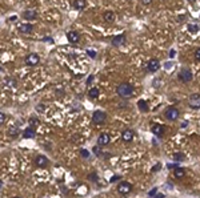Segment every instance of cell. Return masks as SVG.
<instances>
[{"label": "cell", "mask_w": 200, "mask_h": 198, "mask_svg": "<svg viewBox=\"0 0 200 198\" xmlns=\"http://www.w3.org/2000/svg\"><path fill=\"white\" fill-rule=\"evenodd\" d=\"M99 95H100V91H99V88H91V89L88 91V97H90V99H92V100L98 99V97H99Z\"/></svg>", "instance_id": "obj_21"}, {"label": "cell", "mask_w": 200, "mask_h": 198, "mask_svg": "<svg viewBox=\"0 0 200 198\" xmlns=\"http://www.w3.org/2000/svg\"><path fill=\"white\" fill-rule=\"evenodd\" d=\"M184 17H186V16H179V19H178V20H179V23H182L183 20H184Z\"/></svg>", "instance_id": "obj_44"}, {"label": "cell", "mask_w": 200, "mask_h": 198, "mask_svg": "<svg viewBox=\"0 0 200 198\" xmlns=\"http://www.w3.org/2000/svg\"><path fill=\"white\" fill-rule=\"evenodd\" d=\"M187 2H188V3H191V4H192V3H195V2H196V0H187Z\"/></svg>", "instance_id": "obj_47"}, {"label": "cell", "mask_w": 200, "mask_h": 198, "mask_svg": "<svg viewBox=\"0 0 200 198\" xmlns=\"http://www.w3.org/2000/svg\"><path fill=\"white\" fill-rule=\"evenodd\" d=\"M140 2H142L143 6H148V4L152 3V0H140Z\"/></svg>", "instance_id": "obj_36"}, {"label": "cell", "mask_w": 200, "mask_h": 198, "mask_svg": "<svg viewBox=\"0 0 200 198\" xmlns=\"http://www.w3.org/2000/svg\"><path fill=\"white\" fill-rule=\"evenodd\" d=\"M172 158H174L175 162H183V161L186 160V156H184L183 153H175Z\"/></svg>", "instance_id": "obj_24"}, {"label": "cell", "mask_w": 200, "mask_h": 198, "mask_svg": "<svg viewBox=\"0 0 200 198\" xmlns=\"http://www.w3.org/2000/svg\"><path fill=\"white\" fill-rule=\"evenodd\" d=\"M32 29H34V25L30 23H24L19 25V32L20 33H31Z\"/></svg>", "instance_id": "obj_14"}, {"label": "cell", "mask_w": 200, "mask_h": 198, "mask_svg": "<svg viewBox=\"0 0 200 198\" xmlns=\"http://www.w3.org/2000/svg\"><path fill=\"white\" fill-rule=\"evenodd\" d=\"M138 107H139V109H140V112H148L147 101H144V100H139V101H138Z\"/></svg>", "instance_id": "obj_23"}, {"label": "cell", "mask_w": 200, "mask_h": 198, "mask_svg": "<svg viewBox=\"0 0 200 198\" xmlns=\"http://www.w3.org/2000/svg\"><path fill=\"white\" fill-rule=\"evenodd\" d=\"M35 164L38 165V168H46L47 165H48V158H47V157H44V156L40 154V156L36 157Z\"/></svg>", "instance_id": "obj_15"}, {"label": "cell", "mask_w": 200, "mask_h": 198, "mask_svg": "<svg viewBox=\"0 0 200 198\" xmlns=\"http://www.w3.org/2000/svg\"><path fill=\"white\" fill-rule=\"evenodd\" d=\"M167 166H168V169H176V168L179 166V165H178V164H175V165H172V164H168Z\"/></svg>", "instance_id": "obj_37"}, {"label": "cell", "mask_w": 200, "mask_h": 198, "mask_svg": "<svg viewBox=\"0 0 200 198\" xmlns=\"http://www.w3.org/2000/svg\"><path fill=\"white\" fill-rule=\"evenodd\" d=\"M160 169H162V164H160V162H158V164H156L154 168H152V172H154V173H156V172H159Z\"/></svg>", "instance_id": "obj_32"}, {"label": "cell", "mask_w": 200, "mask_h": 198, "mask_svg": "<svg viewBox=\"0 0 200 198\" xmlns=\"http://www.w3.org/2000/svg\"><path fill=\"white\" fill-rule=\"evenodd\" d=\"M166 118L170 121H176L179 118V111L175 107H170L166 111Z\"/></svg>", "instance_id": "obj_6"}, {"label": "cell", "mask_w": 200, "mask_h": 198, "mask_svg": "<svg viewBox=\"0 0 200 198\" xmlns=\"http://www.w3.org/2000/svg\"><path fill=\"white\" fill-rule=\"evenodd\" d=\"M103 19L106 23H114L115 21V14L112 11H106L103 15Z\"/></svg>", "instance_id": "obj_17"}, {"label": "cell", "mask_w": 200, "mask_h": 198, "mask_svg": "<svg viewBox=\"0 0 200 198\" xmlns=\"http://www.w3.org/2000/svg\"><path fill=\"white\" fill-rule=\"evenodd\" d=\"M19 134V128L18 126H12L10 130H8V136H11V137H16Z\"/></svg>", "instance_id": "obj_25"}, {"label": "cell", "mask_w": 200, "mask_h": 198, "mask_svg": "<svg viewBox=\"0 0 200 198\" xmlns=\"http://www.w3.org/2000/svg\"><path fill=\"white\" fill-rule=\"evenodd\" d=\"M187 126H188V121H184L182 124V128H187Z\"/></svg>", "instance_id": "obj_41"}, {"label": "cell", "mask_w": 200, "mask_h": 198, "mask_svg": "<svg viewBox=\"0 0 200 198\" xmlns=\"http://www.w3.org/2000/svg\"><path fill=\"white\" fill-rule=\"evenodd\" d=\"M92 81H94V76H90V77H88V80H87V85H90Z\"/></svg>", "instance_id": "obj_38"}, {"label": "cell", "mask_w": 200, "mask_h": 198, "mask_svg": "<svg viewBox=\"0 0 200 198\" xmlns=\"http://www.w3.org/2000/svg\"><path fill=\"white\" fill-rule=\"evenodd\" d=\"M188 105L191 109H200V95L199 93H192L188 99Z\"/></svg>", "instance_id": "obj_4"}, {"label": "cell", "mask_w": 200, "mask_h": 198, "mask_svg": "<svg viewBox=\"0 0 200 198\" xmlns=\"http://www.w3.org/2000/svg\"><path fill=\"white\" fill-rule=\"evenodd\" d=\"M118 192L120 193V194L126 196V194H130V193L132 192V189H134V186H132V184L127 182V181H122V182H119L118 185Z\"/></svg>", "instance_id": "obj_2"}, {"label": "cell", "mask_w": 200, "mask_h": 198, "mask_svg": "<svg viewBox=\"0 0 200 198\" xmlns=\"http://www.w3.org/2000/svg\"><path fill=\"white\" fill-rule=\"evenodd\" d=\"M80 156H82L83 158H88V157H90V152L86 150V149H82V150H80Z\"/></svg>", "instance_id": "obj_29"}, {"label": "cell", "mask_w": 200, "mask_h": 198, "mask_svg": "<svg viewBox=\"0 0 200 198\" xmlns=\"http://www.w3.org/2000/svg\"><path fill=\"white\" fill-rule=\"evenodd\" d=\"M110 134H107V133H102V134H99L98 137V145H100V146H106V145L110 144Z\"/></svg>", "instance_id": "obj_11"}, {"label": "cell", "mask_w": 200, "mask_h": 198, "mask_svg": "<svg viewBox=\"0 0 200 198\" xmlns=\"http://www.w3.org/2000/svg\"><path fill=\"white\" fill-rule=\"evenodd\" d=\"M88 180H90V181H94V182H98V174H96V173L88 174Z\"/></svg>", "instance_id": "obj_30"}, {"label": "cell", "mask_w": 200, "mask_h": 198, "mask_svg": "<svg viewBox=\"0 0 200 198\" xmlns=\"http://www.w3.org/2000/svg\"><path fill=\"white\" fill-rule=\"evenodd\" d=\"M35 134H36V130H35V128H32V126L26 129V130L23 132V137H24V138H34Z\"/></svg>", "instance_id": "obj_18"}, {"label": "cell", "mask_w": 200, "mask_h": 198, "mask_svg": "<svg viewBox=\"0 0 200 198\" xmlns=\"http://www.w3.org/2000/svg\"><path fill=\"white\" fill-rule=\"evenodd\" d=\"M134 136H135L134 130H131V129H126V130L122 133V140L124 141V142H131V141L134 140Z\"/></svg>", "instance_id": "obj_12"}, {"label": "cell", "mask_w": 200, "mask_h": 198, "mask_svg": "<svg viewBox=\"0 0 200 198\" xmlns=\"http://www.w3.org/2000/svg\"><path fill=\"white\" fill-rule=\"evenodd\" d=\"M16 19H18L16 16H11V17H10V21H16Z\"/></svg>", "instance_id": "obj_42"}, {"label": "cell", "mask_w": 200, "mask_h": 198, "mask_svg": "<svg viewBox=\"0 0 200 198\" xmlns=\"http://www.w3.org/2000/svg\"><path fill=\"white\" fill-rule=\"evenodd\" d=\"M120 180V176H112L111 178H110V182H116V181H119Z\"/></svg>", "instance_id": "obj_34"}, {"label": "cell", "mask_w": 200, "mask_h": 198, "mask_svg": "<svg viewBox=\"0 0 200 198\" xmlns=\"http://www.w3.org/2000/svg\"><path fill=\"white\" fill-rule=\"evenodd\" d=\"M170 56H171V57H174V56H175V52L171 51V52H170Z\"/></svg>", "instance_id": "obj_46"}, {"label": "cell", "mask_w": 200, "mask_h": 198, "mask_svg": "<svg viewBox=\"0 0 200 198\" xmlns=\"http://www.w3.org/2000/svg\"><path fill=\"white\" fill-rule=\"evenodd\" d=\"M88 55H90L91 57H95V56H96V53H95L94 51H88Z\"/></svg>", "instance_id": "obj_40"}, {"label": "cell", "mask_w": 200, "mask_h": 198, "mask_svg": "<svg viewBox=\"0 0 200 198\" xmlns=\"http://www.w3.org/2000/svg\"><path fill=\"white\" fill-rule=\"evenodd\" d=\"M156 194H158V188H154L150 193H148V196H150V197H154V196H156Z\"/></svg>", "instance_id": "obj_33"}, {"label": "cell", "mask_w": 200, "mask_h": 198, "mask_svg": "<svg viewBox=\"0 0 200 198\" xmlns=\"http://www.w3.org/2000/svg\"><path fill=\"white\" fill-rule=\"evenodd\" d=\"M174 176H175V178L180 180V178H183V177L186 176V170H184L183 168L178 166V168H176V169H174Z\"/></svg>", "instance_id": "obj_19"}, {"label": "cell", "mask_w": 200, "mask_h": 198, "mask_svg": "<svg viewBox=\"0 0 200 198\" xmlns=\"http://www.w3.org/2000/svg\"><path fill=\"white\" fill-rule=\"evenodd\" d=\"M39 124H40V120L39 118H36V117H31V118H30V125H31L32 128H36Z\"/></svg>", "instance_id": "obj_26"}, {"label": "cell", "mask_w": 200, "mask_h": 198, "mask_svg": "<svg viewBox=\"0 0 200 198\" xmlns=\"http://www.w3.org/2000/svg\"><path fill=\"white\" fill-rule=\"evenodd\" d=\"M192 79H194V76H192V72L190 69H186V68H183L182 71L179 72V80L183 83H191Z\"/></svg>", "instance_id": "obj_5"}, {"label": "cell", "mask_w": 200, "mask_h": 198, "mask_svg": "<svg viewBox=\"0 0 200 198\" xmlns=\"http://www.w3.org/2000/svg\"><path fill=\"white\" fill-rule=\"evenodd\" d=\"M151 132L154 133L156 137H163L164 132H166V128H164L163 125H160V124H155L154 126L151 128Z\"/></svg>", "instance_id": "obj_9"}, {"label": "cell", "mask_w": 200, "mask_h": 198, "mask_svg": "<svg viewBox=\"0 0 200 198\" xmlns=\"http://www.w3.org/2000/svg\"><path fill=\"white\" fill-rule=\"evenodd\" d=\"M124 41H126V35H118V36H115L114 39H112V45L114 47H120V45H123Z\"/></svg>", "instance_id": "obj_13"}, {"label": "cell", "mask_w": 200, "mask_h": 198, "mask_svg": "<svg viewBox=\"0 0 200 198\" xmlns=\"http://www.w3.org/2000/svg\"><path fill=\"white\" fill-rule=\"evenodd\" d=\"M6 83H7V85H8V87H12V88H15L16 85H18V81H16L15 79H7V80H6Z\"/></svg>", "instance_id": "obj_28"}, {"label": "cell", "mask_w": 200, "mask_h": 198, "mask_svg": "<svg viewBox=\"0 0 200 198\" xmlns=\"http://www.w3.org/2000/svg\"><path fill=\"white\" fill-rule=\"evenodd\" d=\"M43 41H51V43H52V39H51V37H44Z\"/></svg>", "instance_id": "obj_43"}, {"label": "cell", "mask_w": 200, "mask_h": 198, "mask_svg": "<svg viewBox=\"0 0 200 198\" xmlns=\"http://www.w3.org/2000/svg\"><path fill=\"white\" fill-rule=\"evenodd\" d=\"M40 63V56L38 53H30L26 57V64L30 67H35Z\"/></svg>", "instance_id": "obj_7"}, {"label": "cell", "mask_w": 200, "mask_h": 198, "mask_svg": "<svg viewBox=\"0 0 200 198\" xmlns=\"http://www.w3.org/2000/svg\"><path fill=\"white\" fill-rule=\"evenodd\" d=\"M156 197H159V198H163V197H164V194H162V193H158V194H156Z\"/></svg>", "instance_id": "obj_45"}, {"label": "cell", "mask_w": 200, "mask_h": 198, "mask_svg": "<svg viewBox=\"0 0 200 198\" xmlns=\"http://www.w3.org/2000/svg\"><path fill=\"white\" fill-rule=\"evenodd\" d=\"M187 28H188V32H190V33H198L200 31V27L198 24H188Z\"/></svg>", "instance_id": "obj_22"}, {"label": "cell", "mask_w": 200, "mask_h": 198, "mask_svg": "<svg viewBox=\"0 0 200 198\" xmlns=\"http://www.w3.org/2000/svg\"><path fill=\"white\" fill-rule=\"evenodd\" d=\"M159 68H160V63L158 59H152L148 61V65H147L148 72H158Z\"/></svg>", "instance_id": "obj_8"}, {"label": "cell", "mask_w": 200, "mask_h": 198, "mask_svg": "<svg viewBox=\"0 0 200 198\" xmlns=\"http://www.w3.org/2000/svg\"><path fill=\"white\" fill-rule=\"evenodd\" d=\"M116 93L122 99H130L134 95V87L130 83H120L116 88Z\"/></svg>", "instance_id": "obj_1"}, {"label": "cell", "mask_w": 200, "mask_h": 198, "mask_svg": "<svg viewBox=\"0 0 200 198\" xmlns=\"http://www.w3.org/2000/svg\"><path fill=\"white\" fill-rule=\"evenodd\" d=\"M67 40L72 44H76L80 40V35L76 31H70V32H67Z\"/></svg>", "instance_id": "obj_10"}, {"label": "cell", "mask_w": 200, "mask_h": 198, "mask_svg": "<svg viewBox=\"0 0 200 198\" xmlns=\"http://www.w3.org/2000/svg\"><path fill=\"white\" fill-rule=\"evenodd\" d=\"M23 17L27 19V20H35L38 17V12L35 10H28L26 12H23Z\"/></svg>", "instance_id": "obj_16"}, {"label": "cell", "mask_w": 200, "mask_h": 198, "mask_svg": "<svg viewBox=\"0 0 200 198\" xmlns=\"http://www.w3.org/2000/svg\"><path fill=\"white\" fill-rule=\"evenodd\" d=\"M100 148H102L100 145H98V146H94V149H92V152L95 153V156H98V157H102V156H103V150H102Z\"/></svg>", "instance_id": "obj_27"}, {"label": "cell", "mask_w": 200, "mask_h": 198, "mask_svg": "<svg viewBox=\"0 0 200 198\" xmlns=\"http://www.w3.org/2000/svg\"><path fill=\"white\" fill-rule=\"evenodd\" d=\"M86 4H87L86 0H75L74 2V8L75 10H78V11H82V10L86 8Z\"/></svg>", "instance_id": "obj_20"}, {"label": "cell", "mask_w": 200, "mask_h": 198, "mask_svg": "<svg viewBox=\"0 0 200 198\" xmlns=\"http://www.w3.org/2000/svg\"><path fill=\"white\" fill-rule=\"evenodd\" d=\"M195 59L198 60V61H200V48H199V49L195 52Z\"/></svg>", "instance_id": "obj_35"}, {"label": "cell", "mask_w": 200, "mask_h": 198, "mask_svg": "<svg viewBox=\"0 0 200 198\" xmlns=\"http://www.w3.org/2000/svg\"><path fill=\"white\" fill-rule=\"evenodd\" d=\"M36 111L42 112V111H44V107H43V105H39V107H36Z\"/></svg>", "instance_id": "obj_39"}, {"label": "cell", "mask_w": 200, "mask_h": 198, "mask_svg": "<svg viewBox=\"0 0 200 198\" xmlns=\"http://www.w3.org/2000/svg\"><path fill=\"white\" fill-rule=\"evenodd\" d=\"M6 120H7V116H6V113L2 112L0 113V124L4 125V122H6Z\"/></svg>", "instance_id": "obj_31"}, {"label": "cell", "mask_w": 200, "mask_h": 198, "mask_svg": "<svg viewBox=\"0 0 200 198\" xmlns=\"http://www.w3.org/2000/svg\"><path fill=\"white\" fill-rule=\"evenodd\" d=\"M106 120H107V115H106V112H103V111H95L94 115H92V122L94 124L102 125Z\"/></svg>", "instance_id": "obj_3"}]
</instances>
